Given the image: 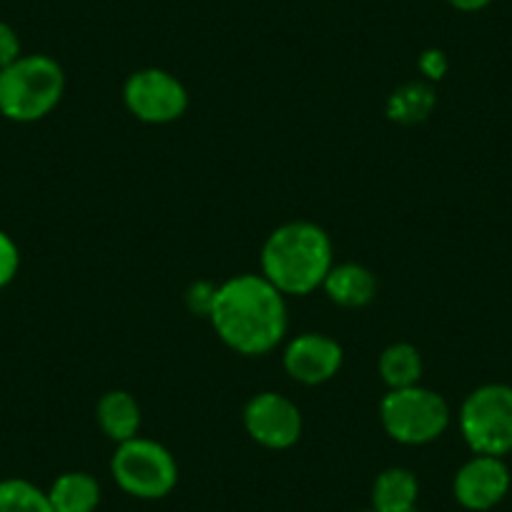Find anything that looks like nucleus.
Here are the masks:
<instances>
[{"label": "nucleus", "instance_id": "423d86ee", "mask_svg": "<svg viewBox=\"0 0 512 512\" xmlns=\"http://www.w3.org/2000/svg\"><path fill=\"white\" fill-rule=\"evenodd\" d=\"M111 475L126 495L139 500H161L174 492L179 482V465L169 447L139 435L116 445Z\"/></svg>", "mask_w": 512, "mask_h": 512}, {"label": "nucleus", "instance_id": "aec40b11", "mask_svg": "<svg viewBox=\"0 0 512 512\" xmlns=\"http://www.w3.org/2000/svg\"><path fill=\"white\" fill-rule=\"evenodd\" d=\"M21 56V38L13 31V26L0 21V71L16 63Z\"/></svg>", "mask_w": 512, "mask_h": 512}, {"label": "nucleus", "instance_id": "6ab92c4d", "mask_svg": "<svg viewBox=\"0 0 512 512\" xmlns=\"http://www.w3.org/2000/svg\"><path fill=\"white\" fill-rule=\"evenodd\" d=\"M216 287H219V284H214V282L191 284L189 292H186V304H189L191 312L199 314V317H204V319H209L211 304H214V297H216Z\"/></svg>", "mask_w": 512, "mask_h": 512}, {"label": "nucleus", "instance_id": "f03ea898", "mask_svg": "<svg viewBox=\"0 0 512 512\" xmlns=\"http://www.w3.org/2000/svg\"><path fill=\"white\" fill-rule=\"evenodd\" d=\"M334 267L332 236L307 219L287 221L262 246V277L284 297H307L322 289Z\"/></svg>", "mask_w": 512, "mask_h": 512}, {"label": "nucleus", "instance_id": "6e6552de", "mask_svg": "<svg viewBox=\"0 0 512 512\" xmlns=\"http://www.w3.org/2000/svg\"><path fill=\"white\" fill-rule=\"evenodd\" d=\"M241 420H244L246 435L267 450H289L302 440V410L282 392H256L244 405Z\"/></svg>", "mask_w": 512, "mask_h": 512}, {"label": "nucleus", "instance_id": "4be33fe9", "mask_svg": "<svg viewBox=\"0 0 512 512\" xmlns=\"http://www.w3.org/2000/svg\"><path fill=\"white\" fill-rule=\"evenodd\" d=\"M455 11L462 13H477V11H485L490 6L492 0H447Z\"/></svg>", "mask_w": 512, "mask_h": 512}, {"label": "nucleus", "instance_id": "39448f33", "mask_svg": "<svg viewBox=\"0 0 512 512\" xmlns=\"http://www.w3.org/2000/svg\"><path fill=\"white\" fill-rule=\"evenodd\" d=\"M460 432L472 455L505 457L512 452V387L487 382L475 387L460 407Z\"/></svg>", "mask_w": 512, "mask_h": 512}, {"label": "nucleus", "instance_id": "f257e3e1", "mask_svg": "<svg viewBox=\"0 0 512 512\" xmlns=\"http://www.w3.org/2000/svg\"><path fill=\"white\" fill-rule=\"evenodd\" d=\"M209 322L236 354L262 357L287 337V297L262 274H236L216 287Z\"/></svg>", "mask_w": 512, "mask_h": 512}, {"label": "nucleus", "instance_id": "20e7f679", "mask_svg": "<svg viewBox=\"0 0 512 512\" xmlns=\"http://www.w3.org/2000/svg\"><path fill=\"white\" fill-rule=\"evenodd\" d=\"M379 422L387 437L407 447H422L440 440L452 422V410L440 392L425 384L387 390L379 400Z\"/></svg>", "mask_w": 512, "mask_h": 512}, {"label": "nucleus", "instance_id": "dca6fc26", "mask_svg": "<svg viewBox=\"0 0 512 512\" xmlns=\"http://www.w3.org/2000/svg\"><path fill=\"white\" fill-rule=\"evenodd\" d=\"M437 96L430 83H405L387 101V116L397 123H420L435 111Z\"/></svg>", "mask_w": 512, "mask_h": 512}, {"label": "nucleus", "instance_id": "f8f14e48", "mask_svg": "<svg viewBox=\"0 0 512 512\" xmlns=\"http://www.w3.org/2000/svg\"><path fill=\"white\" fill-rule=\"evenodd\" d=\"M96 422L108 440L121 445V442L139 437L141 405L131 392L111 390L98 400Z\"/></svg>", "mask_w": 512, "mask_h": 512}, {"label": "nucleus", "instance_id": "412c9836", "mask_svg": "<svg viewBox=\"0 0 512 512\" xmlns=\"http://www.w3.org/2000/svg\"><path fill=\"white\" fill-rule=\"evenodd\" d=\"M447 68H450V63H447V56L440 48H427L420 56V71L427 81H442Z\"/></svg>", "mask_w": 512, "mask_h": 512}, {"label": "nucleus", "instance_id": "ddd939ff", "mask_svg": "<svg viewBox=\"0 0 512 512\" xmlns=\"http://www.w3.org/2000/svg\"><path fill=\"white\" fill-rule=\"evenodd\" d=\"M420 480L407 467H387L372 485L374 512H417Z\"/></svg>", "mask_w": 512, "mask_h": 512}, {"label": "nucleus", "instance_id": "4468645a", "mask_svg": "<svg viewBox=\"0 0 512 512\" xmlns=\"http://www.w3.org/2000/svg\"><path fill=\"white\" fill-rule=\"evenodd\" d=\"M46 492L53 512H96L101 505V485L91 472H63Z\"/></svg>", "mask_w": 512, "mask_h": 512}, {"label": "nucleus", "instance_id": "7ed1b4c3", "mask_svg": "<svg viewBox=\"0 0 512 512\" xmlns=\"http://www.w3.org/2000/svg\"><path fill=\"white\" fill-rule=\"evenodd\" d=\"M66 73L61 63L43 53L21 56L0 71V113L8 121L36 123L61 103Z\"/></svg>", "mask_w": 512, "mask_h": 512}, {"label": "nucleus", "instance_id": "1a4fd4ad", "mask_svg": "<svg viewBox=\"0 0 512 512\" xmlns=\"http://www.w3.org/2000/svg\"><path fill=\"white\" fill-rule=\"evenodd\" d=\"M284 372L304 387L327 384L342 372L344 349L334 337L322 332H304L284 347Z\"/></svg>", "mask_w": 512, "mask_h": 512}, {"label": "nucleus", "instance_id": "9b49d317", "mask_svg": "<svg viewBox=\"0 0 512 512\" xmlns=\"http://www.w3.org/2000/svg\"><path fill=\"white\" fill-rule=\"evenodd\" d=\"M329 302L342 309H362L374 302L379 292V282L374 272L357 262H334L327 279L322 284Z\"/></svg>", "mask_w": 512, "mask_h": 512}, {"label": "nucleus", "instance_id": "2eb2a0df", "mask_svg": "<svg viewBox=\"0 0 512 512\" xmlns=\"http://www.w3.org/2000/svg\"><path fill=\"white\" fill-rule=\"evenodd\" d=\"M377 372L387 390H405L422 384L425 359L420 349L410 342H395L384 349L377 359Z\"/></svg>", "mask_w": 512, "mask_h": 512}, {"label": "nucleus", "instance_id": "9d476101", "mask_svg": "<svg viewBox=\"0 0 512 512\" xmlns=\"http://www.w3.org/2000/svg\"><path fill=\"white\" fill-rule=\"evenodd\" d=\"M510 467L502 457L490 455H472L465 465L457 470L452 492L455 500L465 510L485 512L500 505L510 490Z\"/></svg>", "mask_w": 512, "mask_h": 512}, {"label": "nucleus", "instance_id": "5701e85b", "mask_svg": "<svg viewBox=\"0 0 512 512\" xmlns=\"http://www.w3.org/2000/svg\"><path fill=\"white\" fill-rule=\"evenodd\" d=\"M364 512H374V510H364Z\"/></svg>", "mask_w": 512, "mask_h": 512}, {"label": "nucleus", "instance_id": "f3484780", "mask_svg": "<svg viewBox=\"0 0 512 512\" xmlns=\"http://www.w3.org/2000/svg\"><path fill=\"white\" fill-rule=\"evenodd\" d=\"M0 512H53L48 492L23 477L0 482Z\"/></svg>", "mask_w": 512, "mask_h": 512}, {"label": "nucleus", "instance_id": "0eeeda50", "mask_svg": "<svg viewBox=\"0 0 512 512\" xmlns=\"http://www.w3.org/2000/svg\"><path fill=\"white\" fill-rule=\"evenodd\" d=\"M123 106L141 123L166 126L179 121L189 108V91L164 68H141L123 83Z\"/></svg>", "mask_w": 512, "mask_h": 512}, {"label": "nucleus", "instance_id": "a211bd4d", "mask_svg": "<svg viewBox=\"0 0 512 512\" xmlns=\"http://www.w3.org/2000/svg\"><path fill=\"white\" fill-rule=\"evenodd\" d=\"M18 269H21V251H18V244L6 231H0V289L8 287L16 279Z\"/></svg>", "mask_w": 512, "mask_h": 512}]
</instances>
